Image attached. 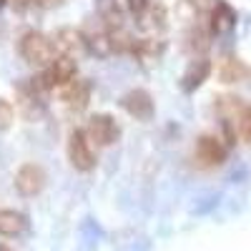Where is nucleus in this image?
I'll return each instance as SVG.
<instances>
[{
	"label": "nucleus",
	"mask_w": 251,
	"mask_h": 251,
	"mask_svg": "<svg viewBox=\"0 0 251 251\" xmlns=\"http://www.w3.org/2000/svg\"><path fill=\"white\" fill-rule=\"evenodd\" d=\"M53 43H55L60 55H68V58H75L86 50V38H83V33L75 30V28H60L53 35Z\"/></svg>",
	"instance_id": "obj_11"
},
{
	"label": "nucleus",
	"mask_w": 251,
	"mask_h": 251,
	"mask_svg": "<svg viewBox=\"0 0 251 251\" xmlns=\"http://www.w3.org/2000/svg\"><path fill=\"white\" fill-rule=\"evenodd\" d=\"M126 5H128V13H131L133 18L143 20V18H146V13L151 10L153 0H126Z\"/></svg>",
	"instance_id": "obj_16"
},
{
	"label": "nucleus",
	"mask_w": 251,
	"mask_h": 251,
	"mask_svg": "<svg viewBox=\"0 0 251 251\" xmlns=\"http://www.w3.org/2000/svg\"><path fill=\"white\" fill-rule=\"evenodd\" d=\"M46 186V171L38 163H23L15 174V188L23 196H35Z\"/></svg>",
	"instance_id": "obj_9"
},
{
	"label": "nucleus",
	"mask_w": 251,
	"mask_h": 251,
	"mask_svg": "<svg viewBox=\"0 0 251 251\" xmlns=\"http://www.w3.org/2000/svg\"><path fill=\"white\" fill-rule=\"evenodd\" d=\"M35 5H40V8H53V5H58L60 0H33Z\"/></svg>",
	"instance_id": "obj_18"
},
{
	"label": "nucleus",
	"mask_w": 251,
	"mask_h": 251,
	"mask_svg": "<svg viewBox=\"0 0 251 251\" xmlns=\"http://www.w3.org/2000/svg\"><path fill=\"white\" fill-rule=\"evenodd\" d=\"M216 108L221 113V123L228 126L239 138L251 143V106L249 103L234 96H221L216 98Z\"/></svg>",
	"instance_id": "obj_1"
},
{
	"label": "nucleus",
	"mask_w": 251,
	"mask_h": 251,
	"mask_svg": "<svg viewBox=\"0 0 251 251\" xmlns=\"http://www.w3.org/2000/svg\"><path fill=\"white\" fill-rule=\"evenodd\" d=\"M5 3H8V0H0V5H5Z\"/></svg>",
	"instance_id": "obj_20"
},
{
	"label": "nucleus",
	"mask_w": 251,
	"mask_h": 251,
	"mask_svg": "<svg viewBox=\"0 0 251 251\" xmlns=\"http://www.w3.org/2000/svg\"><path fill=\"white\" fill-rule=\"evenodd\" d=\"M60 100H63V106L75 113L86 111L88 100H91V83L86 78H73L68 86L60 88Z\"/></svg>",
	"instance_id": "obj_10"
},
{
	"label": "nucleus",
	"mask_w": 251,
	"mask_h": 251,
	"mask_svg": "<svg viewBox=\"0 0 251 251\" xmlns=\"http://www.w3.org/2000/svg\"><path fill=\"white\" fill-rule=\"evenodd\" d=\"M68 161L73 169L78 171H91L96 169V151H93V143L88 141L86 131L83 128H73L68 136Z\"/></svg>",
	"instance_id": "obj_5"
},
{
	"label": "nucleus",
	"mask_w": 251,
	"mask_h": 251,
	"mask_svg": "<svg viewBox=\"0 0 251 251\" xmlns=\"http://www.w3.org/2000/svg\"><path fill=\"white\" fill-rule=\"evenodd\" d=\"M121 108L133 116L136 121H151L153 113H156V106H153V98L149 91H141V88H133L128 93H123L121 96Z\"/></svg>",
	"instance_id": "obj_8"
},
{
	"label": "nucleus",
	"mask_w": 251,
	"mask_h": 251,
	"mask_svg": "<svg viewBox=\"0 0 251 251\" xmlns=\"http://www.w3.org/2000/svg\"><path fill=\"white\" fill-rule=\"evenodd\" d=\"M38 83L43 86L48 93L55 91V88H63L68 86L73 78H78V66H75V58H68V55H58L50 66H46L38 75Z\"/></svg>",
	"instance_id": "obj_3"
},
{
	"label": "nucleus",
	"mask_w": 251,
	"mask_h": 251,
	"mask_svg": "<svg viewBox=\"0 0 251 251\" xmlns=\"http://www.w3.org/2000/svg\"><path fill=\"white\" fill-rule=\"evenodd\" d=\"M0 251H13V249H8L5 244H0Z\"/></svg>",
	"instance_id": "obj_19"
},
{
	"label": "nucleus",
	"mask_w": 251,
	"mask_h": 251,
	"mask_svg": "<svg viewBox=\"0 0 251 251\" xmlns=\"http://www.w3.org/2000/svg\"><path fill=\"white\" fill-rule=\"evenodd\" d=\"M83 131H86V136H88V141H91L93 146H113V143H118V138H121V126H118L116 118L108 116V113H96V116H91V118H88V126H86Z\"/></svg>",
	"instance_id": "obj_6"
},
{
	"label": "nucleus",
	"mask_w": 251,
	"mask_h": 251,
	"mask_svg": "<svg viewBox=\"0 0 251 251\" xmlns=\"http://www.w3.org/2000/svg\"><path fill=\"white\" fill-rule=\"evenodd\" d=\"M221 80L224 83H236V80H241V78H246V75H251V68L246 66L244 60H239V58H234V55H226L224 60H221Z\"/></svg>",
	"instance_id": "obj_15"
},
{
	"label": "nucleus",
	"mask_w": 251,
	"mask_h": 251,
	"mask_svg": "<svg viewBox=\"0 0 251 251\" xmlns=\"http://www.w3.org/2000/svg\"><path fill=\"white\" fill-rule=\"evenodd\" d=\"M13 118H15V108H13V103H10V100H5V98H0V131L10 128Z\"/></svg>",
	"instance_id": "obj_17"
},
{
	"label": "nucleus",
	"mask_w": 251,
	"mask_h": 251,
	"mask_svg": "<svg viewBox=\"0 0 251 251\" xmlns=\"http://www.w3.org/2000/svg\"><path fill=\"white\" fill-rule=\"evenodd\" d=\"M226 153H228V146L224 143V138H219L214 133H203L196 141V149H194V158L199 161V166H203V169L221 166L226 161Z\"/></svg>",
	"instance_id": "obj_7"
},
{
	"label": "nucleus",
	"mask_w": 251,
	"mask_h": 251,
	"mask_svg": "<svg viewBox=\"0 0 251 251\" xmlns=\"http://www.w3.org/2000/svg\"><path fill=\"white\" fill-rule=\"evenodd\" d=\"M28 228V216L13 211V208H0V234L3 236H18Z\"/></svg>",
	"instance_id": "obj_14"
},
{
	"label": "nucleus",
	"mask_w": 251,
	"mask_h": 251,
	"mask_svg": "<svg viewBox=\"0 0 251 251\" xmlns=\"http://www.w3.org/2000/svg\"><path fill=\"white\" fill-rule=\"evenodd\" d=\"M18 50H20V55L30 63V66H38L40 71H43L46 66H50V63L60 55L58 48H55V43H53V38L38 33V30H28L23 38H20Z\"/></svg>",
	"instance_id": "obj_2"
},
{
	"label": "nucleus",
	"mask_w": 251,
	"mask_h": 251,
	"mask_svg": "<svg viewBox=\"0 0 251 251\" xmlns=\"http://www.w3.org/2000/svg\"><path fill=\"white\" fill-rule=\"evenodd\" d=\"M18 91V108L23 111L25 118H38L46 108V96L48 91L38 83V78H23L15 83Z\"/></svg>",
	"instance_id": "obj_4"
},
{
	"label": "nucleus",
	"mask_w": 251,
	"mask_h": 251,
	"mask_svg": "<svg viewBox=\"0 0 251 251\" xmlns=\"http://www.w3.org/2000/svg\"><path fill=\"white\" fill-rule=\"evenodd\" d=\"M208 25H211V33H228L236 25V13L234 8L226 3V0H216L211 5V13H208Z\"/></svg>",
	"instance_id": "obj_13"
},
{
	"label": "nucleus",
	"mask_w": 251,
	"mask_h": 251,
	"mask_svg": "<svg viewBox=\"0 0 251 251\" xmlns=\"http://www.w3.org/2000/svg\"><path fill=\"white\" fill-rule=\"evenodd\" d=\"M208 73H211V60L208 58H194L191 63H188V68L183 71V75H181V91L194 93L208 78Z\"/></svg>",
	"instance_id": "obj_12"
}]
</instances>
